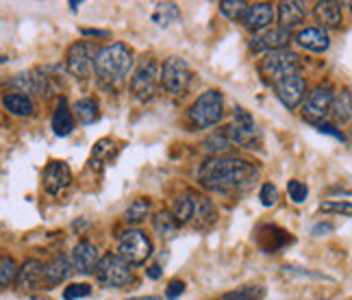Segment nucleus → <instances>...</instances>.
<instances>
[{
  "label": "nucleus",
  "instance_id": "42",
  "mask_svg": "<svg viewBox=\"0 0 352 300\" xmlns=\"http://www.w3.org/2000/svg\"><path fill=\"white\" fill-rule=\"evenodd\" d=\"M313 231H316V235H324L326 231H333V227H331V224H318Z\"/></svg>",
  "mask_w": 352,
  "mask_h": 300
},
{
  "label": "nucleus",
  "instance_id": "43",
  "mask_svg": "<svg viewBox=\"0 0 352 300\" xmlns=\"http://www.w3.org/2000/svg\"><path fill=\"white\" fill-rule=\"evenodd\" d=\"M129 300H161L159 296H140V298H129Z\"/></svg>",
  "mask_w": 352,
  "mask_h": 300
},
{
  "label": "nucleus",
  "instance_id": "32",
  "mask_svg": "<svg viewBox=\"0 0 352 300\" xmlns=\"http://www.w3.org/2000/svg\"><path fill=\"white\" fill-rule=\"evenodd\" d=\"M176 18H179V7L174 3H159L153 14V20L159 24V27H170Z\"/></svg>",
  "mask_w": 352,
  "mask_h": 300
},
{
  "label": "nucleus",
  "instance_id": "6",
  "mask_svg": "<svg viewBox=\"0 0 352 300\" xmlns=\"http://www.w3.org/2000/svg\"><path fill=\"white\" fill-rule=\"evenodd\" d=\"M96 279L105 287H127L133 281V270L131 264H127L118 253H107L100 257V264L96 268Z\"/></svg>",
  "mask_w": 352,
  "mask_h": 300
},
{
  "label": "nucleus",
  "instance_id": "38",
  "mask_svg": "<svg viewBox=\"0 0 352 300\" xmlns=\"http://www.w3.org/2000/svg\"><path fill=\"white\" fill-rule=\"evenodd\" d=\"M183 292H185V281H181V279H172V281L168 283V287H166V298H168V300H176Z\"/></svg>",
  "mask_w": 352,
  "mask_h": 300
},
{
  "label": "nucleus",
  "instance_id": "8",
  "mask_svg": "<svg viewBox=\"0 0 352 300\" xmlns=\"http://www.w3.org/2000/svg\"><path fill=\"white\" fill-rule=\"evenodd\" d=\"M192 68L185 64V59L181 57H168L161 66V85L163 90L172 96H181L190 90L192 85Z\"/></svg>",
  "mask_w": 352,
  "mask_h": 300
},
{
  "label": "nucleus",
  "instance_id": "4",
  "mask_svg": "<svg viewBox=\"0 0 352 300\" xmlns=\"http://www.w3.org/2000/svg\"><path fill=\"white\" fill-rule=\"evenodd\" d=\"M224 116V96L218 90H207L205 94H200L194 105L190 107V114H187V120H190L192 129L203 131V129H211L222 120Z\"/></svg>",
  "mask_w": 352,
  "mask_h": 300
},
{
  "label": "nucleus",
  "instance_id": "39",
  "mask_svg": "<svg viewBox=\"0 0 352 300\" xmlns=\"http://www.w3.org/2000/svg\"><path fill=\"white\" fill-rule=\"evenodd\" d=\"M318 129H320V133H326V135H333V137H337L339 142H344V140H346L344 133H342V131H337L335 127H331V124H320Z\"/></svg>",
  "mask_w": 352,
  "mask_h": 300
},
{
  "label": "nucleus",
  "instance_id": "26",
  "mask_svg": "<svg viewBox=\"0 0 352 300\" xmlns=\"http://www.w3.org/2000/svg\"><path fill=\"white\" fill-rule=\"evenodd\" d=\"M263 298H266V287L257 283H248L237 287V290L222 294V300H263Z\"/></svg>",
  "mask_w": 352,
  "mask_h": 300
},
{
  "label": "nucleus",
  "instance_id": "25",
  "mask_svg": "<svg viewBox=\"0 0 352 300\" xmlns=\"http://www.w3.org/2000/svg\"><path fill=\"white\" fill-rule=\"evenodd\" d=\"M333 118L339 124H348L352 120V90H342L335 96L333 103Z\"/></svg>",
  "mask_w": 352,
  "mask_h": 300
},
{
  "label": "nucleus",
  "instance_id": "19",
  "mask_svg": "<svg viewBox=\"0 0 352 300\" xmlns=\"http://www.w3.org/2000/svg\"><path fill=\"white\" fill-rule=\"evenodd\" d=\"M296 44L300 48L309 50V53H324V50H329L331 40H329V33H326L324 29L307 27V29L296 33Z\"/></svg>",
  "mask_w": 352,
  "mask_h": 300
},
{
  "label": "nucleus",
  "instance_id": "16",
  "mask_svg": "<svg viewBox=\"0 0 352 300\" xmlns=\"http://www.w3.org/2000/svg\"><path fill=\"white\" fill-rule=\"evenodd\" d=\"M72 270L79 272V274H96V268L100 264V257H98V248L92 242H79L72 250Z\"/></svg>",
  "mask_w": 352,
  "mask_h": 300
},
{
  "label": "nucleus",
  "instance_id": "2",
  "mask_svg": "<svg viewBox=\"0 0 352 300\" xmlns=\"http://www.w3.org/2000/svg\"><path fill=\"white\" fill-rule=\"evenodd\" d=\"M133 68V50L124 42H113L100 48L96 59V74L105 85H120Z\"/></svg>",
  "mask_w": 352,
  "mask_h": 300
},
{
  "label": "nucleus",
  "instance_id": "22",
  "mask_svg": "<svg viewBox=\"0 0 352 300\" xmlns=\"http://www.w3.org/2000/svg\"><path fill=\"white\" fill-rule=\"evenodd\" d=\"M316 18L329 29H339L342 27V3H335V0H322V3H316Z\"/></svg>",
  "mask_w": 352,
  "mask_h": 300
},
{
  "label": "nucleus",
  "instance_id": "34",
  "mask_svg": "<svg viewBox=\"0 0 352 300\" xmlns=\"http://www.w3.org/2000/svg\"><path fill=\"white\" fill-rule=\"evenodd\" d=\"M287 194H289V198L294 200L296 205H300V203H305L307 200V196H309V187L303 183V181H289L287 183Z\"/></svg>",
  "mask_w": 352,
  "mask_h": 300
},
{
  "label": "nucleus",
  "instance_id": "12",
  "mask_svg": "<svg viewBox=\"0 0 352 300\" xmlns=\"http://www.w3.org/2000/svg\"><path fill=\"white\" fill-rule=\"evenodd\" d=\"M333 103H335V96L329 87H316L305 100L303 105V116L305 120L313 122V124H320L322 120H326L329 116H333Z\"/></svg>",
  "mask_w": 352,
  "mask_h": 300
},
{
  "label": "nucleus",
  "instance_id": "37",
  "mask_svg": "<svg viewBox=\"0 0 352 300\" xmlns=\"http://www.w3.org/2000/svg\"><path fill=\"white\" fill-rule=\"evenodd\" d=\"M320 211H324V214H339V216H350L352 218V203H322L320 205Z\"/></svg>",
  "mask_w": 352,
  "mask_h": 300
},
{
  "label": "nucleus",
  "instance_id": "11",
  "mask_svg": "<svg viewBox=\"0 0 352 300\" xmlns=\"http://www.w3.org/2000/svg\"><path fill=\"white\" fill-rule=\"evenodd\" d=\"M224 133L231 140L233 146H246V148H250L248 144H253V140L257 137L255 118L250 116L246 109L235 107V111H233V122L224 129Z\"/></svg>",
  "mask_w": 352,
  "mask_h": 300
},
{
  "label": "nucleus",
  "instance_id": "3",
  "mask_svg": "<svg viewBox=\"0 0 352 300\" xmlns=\"http://www.w3.org/2000/svg\"><path fill=\"white\" fill-rule=\"evenodd\" d=\"M174 216L179 220V224H187V227H192L196 231H207L216 224L218 211L209 198L190 190L176 200Z\"/></svg>",
  "mask_w": 352,
  "mask_h": 300
},
{
  "label": "nucleus",
  "instance_id": "35",
  "mask_svg": "<svg viewBox=\"0 0 352 300\" xmlns=\"http://www.w3.org/2000/svg\"><path fill=\"white\" fill-rule=\"evenodd\" d=\"M259 200L263 207H272L279 203V190H276L274 183H263L261 192H259Z\"/></svg>",
  "mask_w": 352,
  "mask_h": 300
},
{
  "label": "nucleus",
  "instance_id": "33",
  "mask_svg": "<svg viewBox=\"0 0 352 300\" xmlns=\"http://www.w3.org/2000/svg\"><path fill=\"white\" fill-rule=\"evenodd\" d=\"M18 272H20V268L16 266L14 259H11V257H3V261H0V285L9 287L11 281L18 279Z\"/></svg>",
  "mask_w": 352,
  "mask_h": 300
},
{
  "label": "nucleus",
  "instance_id": "20",
  "mask_svg": "<svg viewBox=\"0 0 352 300\" xmlns=\"http://www.w3.org/2000/svg\"><path fill=\"white\" fill-rule=\"evenodd\" d=\"M72 261L64 255H57L53 261H48L44 270V287H55L59 283H64L70 277Z\"/></svg>",
  "mask_w": 352,
  "mask_h": 300
},
{
  "label": "nucleus",
  "instance_id": "41",
  "mask_svg": "<svg viewBox=\"0 0 352 300\" xmlns=\"http://www.w3.org/2000/svg\"><path fill=\"white\" fill-rule=\"evenodd\" d=\"M146 277H148V279H153V281L161 279V266L153 264V266H150V268L146 270Z\"/></svg>",
  "mask_w": 352,
  "mask_h": 300
},
{
  "label": "nucleus",
  "instance_id": "27",
  "mask_svg": "<svg viewBox=\"0 0 352 300\" xmlns=\"http://www.w3.org/2000/svg\"><path fill=\"white\" fill-rule=\"evenodd\" d=\"M74 114H77V120L81 124H94L100 116V109L94 98H81L79 103L74 105Z\"/></svg>",
  "mask_w": 352,
  "mask_h": 300
},
{
  "label": "nucleus",
  "instance_id": "14",
  "mask_svg": "<svg viewBox=\"0 0 352 300\" xmlns=\"http://www.w3.org/2000/svg\"><path fill=\"white\" fill-rule=\"evenodd\" d=\"M42 181H44V190L48 194L57 196L72 183V170L68 164H64V161H50V164L44 168Z\"/></svg>",
  "mask_w": 352,
  "mask_h": 300
},
{
  "label": "nucleus",
  "instance_id": "31",
  "mask_svg": "<svg viewBox=\"0 0 352 300\" xmlns=\"http://www.w3.org/2000/svg\"><path fill=\"white\" fill-rule=\"evenodd\" d=\"M248 9H250V5L244 3V0H222L220 3V11L229 20H242L244 22Z\"/></svg>",
  "mask_w": 352,
  "mask_h": 300
},
{
  "label": "nucleus",
  "instance_id": "17",
  "mask_svg": "<svg viewBox=\"0 0 352 300\" xmlns=\"http://www.w3.org/2000/svg\"><path fill=\"white\" fill-rule=\"evenodd\" d=\"M272 22H274V7L270 3H255V5H250L248 14L244 18V27L250 33L261 35V33L270 31Z\"/></svg>",
  "mask_w": 352,
  "mask_h": 300
},
{
  "label": "nucleus",
  "instance_id": "28",
  "mask_svg": "<svg viewBox=\"0 0 352 300\" xmlns=\"http://www.w3.org/2000/svg\"><path fill=\"white\" fill-rule=\"evenodd\" d=\"M153 227L161 237H172L179 229V220H176L174 211H159L153 218Z\"/></svg>",
  "mask_w": 352,
  "mask_h": 300
},
{
  "label": "nucleus",
  "instance_id": "44",
  "mask_svg": "<svg viewBox=\"0 0 352 300\" xmlns=\"http://www.w3.org/2000/svg\"><path fill=\"white\" fill-rule=\"evenodd\" d=\"M70 7H72V11H77V9H79V3H77V0H72Z\"/></svg>",
  "mask_w": 352,
  "mask_h": 300
},
{
  "label": "nucleus",
  "instance_id": "5",
  "mask_svg": "<svg viewBox=\"0 0 352 300\" xmlns=\"http://www.w3.org/2000/svg\"><path fill=\"white\" fill-rule=\"evenodd\" d=\"M300 68H303V59H300L298 53H294V50H289V48L268 53L266 59L261 61V74L266 77V81H270L274 85L287 77L300 74Z\"/></svg>",
  "mask_w": 352,
  "mask_h": 300
},
{
  "label": "nucleus",
  "instance_id": "1",
  "mask_svg": "<svg viewBox=\"0 0 352 300\" xmlns=\"http://www.w3.org/2000/svg\"><path fill=\"white\" fill-rule=\"evenodd\" d=\"M257 166L237 157H211L198 168L200 185L216 194L246 192L257 181Z\"/></svg>",
  "mask_w": 352,
  "mask_h": 300
},
{
  "label": "nucleus",
  "instance_id": "15",
  "mask_svg": "<svg viewBox=\"0 0 352 300\" xmlns=\"http://www.w3.org/2000/svg\"><path fill=\"white\" fill-rule=\"evenodd\" d=\"M289 42H292V31L276 27L261 35H255L253 40H250V50H253V53H263V50L274 53V50H285Z\"/></svg>",
  "mask_w": 352,
  "mask_h": 300
},
{
  "label": "nucleus",
  "instance_id": "21",
  "mask_svg": "<svg viewBox=\"0 0 352 300\" xmlns=\"http://www.w3.org/2000/svg\"><path fill=\"white\" fill-rule=\"evenodd\" d=\"M307 20V7L305 3H296V0H285V3H279V22L283 29L296 27V24H303Z\"/></svg>",
  "mask_w": 352,
  "mask_h": 300
},
{
  "label": "nucleus",
  "instance_id": "7",
  "mask_svg": "<svg viewBox=\"0 0 352 300\" xmlns=\"http://www.w3.org/2000/svg\"><path fill=\"white\" fill-rule=\"evenodd\" d=\"M98 46L92 42H74L66 53V68L74 79L85 81L92 72H96Z\"/></svg>",
  "mask_w": 352,
  "mask_h": 300
},
{
  "label": "nucleus",
  "instance_id": "23",
  "mask_svg": "<svg viewBox=\"0 0 352 300\" xmlns=\"http://www.w3.org/2000/svg\"><path fill=\"white\" fill-rule=\"evenodd\" d=\"M3 107H5L7 114H11V116H18V118L33 116V111H35L33 100H31L27 94H20V92L5 94V96H3Z\"/></svg>",
  "mask_w": 352,
  "mask_h": 300
},
{
  "label": "nucleus",
  "instance_id": "9",
  "mask_svg": "<svg viewBox=\"0 0 352 300\" xmlns=\"http://www.w3.org/2000/svg\"><path fill=\"white\" fill-rule=\"evenodd\" d=\"M153 253V242L150 237L140 229H129L120 235L118 242V255L131 266H140Z\"/></svg>",
  "mask_w": 352,
  "mask_h": 300
},
{
  "label": "nucleus",
  "instance_id": "29",
  "mask_svg": "<svg viewBox=\"0 0 352 300\" xmlns=\"http://www.w3.org/2000/svg\"><path fill=\"white\" fill-rule=\"evenodd\" d=\"M150 216V200L148 198H137L135 203L124 211V220L129 224H142Z\"/></svg>",
  "mask_w": 352,
  "mask_h": 300
},
{
  "label": "nucleus",
  "instance_id": "24",
  "mask_svg": "<svg viewBox=\"0 0 352 300\" xmlns=\"http://www.w3.org/2000/svg\"><path fill=\"white\" fill-rule=\"evenodd\" d=\"M72 129H74V114L70 111L66 98H61L55 109V116H53V131L59 137H66L72 133Z\"/></svg>",
  "mask_w": 352,
  "mask_h": 300
},
{
  "label": "nucleus",
  "instance_id": "10",
  "mask_svg": "<svg viewBox=\"0 0 352 300\" xmlns=\"http://www.w3.org/2000/svg\"><path fill=\"white\" fill-rule=\"evenodd\" d=\"M161 81V72L153 59H144L140 66L135 68L133 79H131V92L137 100L148 103L157 94V87Z\"/></svg>",
  "mask_w": 352,
  "mask_h": 300
},
{
  "label": "nucleus",
  "instance_id": "30",
  "mask_svg": "<svg viewBox=\"0 0 352 300\" xmlns=\"http://www.w3.org/2000/svg\"><path fill=\"white\" fill-rule=\"evenodd\" d=\"M233 148L231 140L226 137V133H213L211 137H207L205 140V150L207 153H213L216 157H222L224 153H229V150Z\"/></svg>",
  "mask_w": 352,
  "mask_h": 300
},
{
  "label": "nucleus",
  "instance_id": "13",
  "mask_svg": "<svg viewBox=\"0 0 352 300\" xmlns=\"http://www.w3.org/2000/svg\"><path fill=\"white\" fill-rule=\"evenodd\" d=\"M276 96H279L281 103L287 109H296L300 103H303L305 92H307V81L300 74H294V77H287L283 81H279L274 85Z\"/></svg>",
  "mask_w": 352,
  "mask_h": 300
},
{
  "label": "nucleus",
  "instance_id": "40",
  "mask_svg": "<svg viewBox=\"0 0 352 300\" xmlns=\"http://www.w3.org/2000/svg\"><path fill=\"white\" fill-rule=\"evenodd\" d=\"M81 35H85V37H109V31H100V29H81Z\"/></svg>",
  "mask_w": 352,
  "mask_h": 300
},
{
  "label": "nucleus",
  "instance_id": "18",
  "mask_svg": "<svg viewBox=\"0 0 352 300\" xmlns=\"http://www.w3.org/2000/svg\"><path fill=\"white\" fill-rule=\"evenodd\" d=\"M44 270H46V266L42 261H37V259L24 261L18 272L16 287L20 292H31L35 287H40V283H44Z\"/></svg>",
  "mask_w": 352,
  "mask_h": 300
},
{
  "label": "nucleus",
  "instance_id": "36",
  "mask_svg": "<svg viewBox=\"0 0 352 300\" xmlns=\"http://www.w3.org/2000/svg\"><path fill=\"white\" fill-rule=\"evenodd\" d=\"M92 294V287L87 283H72L64 290V300H77V298H85Z\"/></svg>",
  "mask_w": 352,
  "mask_h": 300
}]
</instances>
